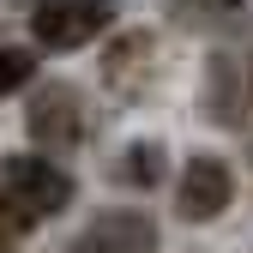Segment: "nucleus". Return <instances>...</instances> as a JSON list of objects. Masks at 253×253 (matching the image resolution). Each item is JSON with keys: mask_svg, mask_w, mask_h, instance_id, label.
Masks as SVG:
<instances>
[{"mask_svg": "<svg viewBox=\"0 0 253 253\" xmlns=\"http://www.w3.org/2000/svg\"><path fill=\"white\" fill-rule=\"evenodd\" d=\"M235 199V175L223 157H187V169L175 181V211L187 223H211V217H223Z\"/></svg>", "mask_w": 253, "mask_h": 253, "instance_id": "nucleus-3", "label": "nucleus"}, {"mask_svg": "<svg viewBox=\"0 0 253 253\" xmlns=\"http://www.w3.org/2000/svg\"><path fill=\"white\" fill-rule=\"evenodd\" d=\"M30 139H37L42 151H73L84 139V103H79V90L73 84H42L37 97H30Z\"/></svg>", "mask_w": 253, "mask_h": 253, "instance_id": "nucleus-4", "label": "nucleus"}, {"mask_svg": "<svg viewBox=\"0 0 253 253\" xmlns=\"http://www.w3.org/2000/svg\"><path fill=\"white\" fill-rule=\"evenodd\" d=\"M157 175H163V151H157V145H126V157H121V181H126V187H151Z\"/></svg>", "mask_w": 253, "mask_h": 253, "instance_id": "nucleus-7", "label": "nucleus"}, {"mask_svg": "<svg viewBox=\"0 0 253 253\" xmlns=\"http://www.w3.org/2000/svg\"><path fill=\"white\" fill-rule=\"evenodd\" d=\"M30 79H37V54H30V48H12V42H0V97L24 90Z\"/></svg>", "mask_w": 253, "mask_h": 253, "instance_id": "nucleus-6", "label": "nucleus"}, {"mask_svg": "<svg viewBox=\"0 0 253 253\" xmlns=\"http://www.w3.org/2000/svg\"><path fill=\"white\" fill-rule=\"evenodd\" d=\"M109 24H115V0H37L30 37L42 48H84Z\"/></svg>", "mask_w": 253, "mask_h": 253, "instance_id": "nucleus-2", "label": "nucleus"}, {"mask_svg": "<svg viewBox=\"0 0 253 253\" xmlns=\"http://www.w3.org/2000/svg\"><path fill=\"white\" fill-rule=\"evenodd\" d=\"M73 205V175L48 157H0V253H12L24 229L48 223Z\"/></svg>", "mask_w": 253, "mask_h": 253, "instance_id": "nucleus-1", "label": "nucleus"}, {"mask_svg": "<svg viewBox=\"0 0 253 253\" xmlns=\"http://www.w3.org/2000/svg\"><path fill=\"white\" fill-rule=\"evenodd\" d=\"M151 247H157V229L139 211H109L73 241V253H151Z\"/></svg>", "mask_w": 253, "mask_h": 253, "instance_id": "nucleus-5", "label": "nucleus"}]
</instances>
